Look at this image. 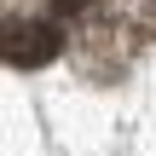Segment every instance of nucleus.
<instances>
[{"instance_id":"1","label":"nucleus","mask_w":156,"mask_h":156,"mask_svg":"<svg viewBox=\"0 0 156 156\" xmlns=\"http://www.w3.org/2000/svg\"><path fill=\"white\" fill-rule=\"evenodd\" d=\"M64 46L58 23H41V17H23V23H6L0 29V58L17 64V69H35V64H52Z\"/></svg>"},{"instance_id":"2","label":"nucleus","mask_w":156,"mask_h":156,"mask_svg":"<svg viewBox=\"0 0 156 156\" xmlns=\"http://www.w3.org/2000/svg\"><path fill=\"white\" fill-rule=\"evenodd\" d=\"M52 6H58V12H87L93 0H52Z\"/></svg>"}]
</instances>
